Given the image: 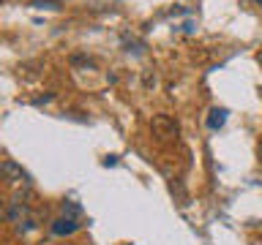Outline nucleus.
I'll use <instances>...</instances> for the list:
<instances>
[{
    "mask_svg": "<svg viewBox=\"0 0 262 245\" xmlns=\"http://www.w3.org/2000/svg\"><path fill=\"white\" fill-rule=\"evenodd\" d=\"M30 218H33V212H30V207L22 199H11L6 204V220H8V224H14V229L25 226Z\"/></svg>",
    "mask_w": 262,
    "mask_h": 245,
    "instance_id": "obj_1",
    "label": "nucleus"
},
{
    "mask_svg": "<svg viewBox=\"0 0 262 245\" xmlns=\"http://www.w3.org/2000/svg\"><path fill=\"white\" fill-rule=\"evenodd\" d=\"M0 172H3V180L8 185H19V183L25 185L28 183V172H25L16 161H11V158H6L3 163H0Z\"/></svg>",
    "mask_w": 262,
    "mask_h": 245,
    "instance_id": "obj_2",
    "label": "nucleus"
},
{
    "mask_svg": "<svg viewBox=\"0 0 262 245\" xmlns=\"http://www.w3.org/2000/svg\"><path fill=\"white\" fill-rule=\"evenodd\" d=\"M49 232H52L55 237H69L74 232H79V224H77V218L60 215V218H55L52 224H49Z\"/></svg>",
    "mask_w": 262,
    "mask_h": 245,
    "instance_id": "obj_3",
    "label": "nucleus"
},
{
    "mask_svg": "<svg viewBox=\"0 0 262 245\" xmlns=\"http://www.w3.org/2000/svg\"><path fill=\"white\" fill-rule=\"evenodd\" d=\"M153 131L161 139H169V136L178 134V122L172 117H167V114H156V117H153Z\"/></svg>",
    "mask_w": 262,
    "mask_h": 245,
    "instance_id": "obj_4",
    "label": "nucleus"
},
{
    "mask_svg": "<svg viewBox=\"0 0 262 245\" xmlns=\"http://www.w3.org/2000/svg\"><path fill=\"white\" fill-rule=\"evenodd\" d=\"M227 109H219V106H216V109H210V117H208V128L210 131H219L221 126H224V122H227Z\"/></svg>",
    "mask_w": 262,
    "mask_h": 245,
    "instance_id": "obj_5",
    "label": "nucleus"
},
{
    "mask_svg": "<svg viewBox=\"0 0 262 245\" xmlns=\"http://www.w3.org/2000/svg\"><path fill=\"white\" fill-rule=\"evenodd\" d=\"M79 204H71V202H63V215H69V218H77L79 215Z\"/></svg>",
    "mask_w": 262,
    "mask_h": 245,
    "instance_id": "obj_6",
    "label": "nucleus"
},
{
    "mask_svg": "<svg viewBox=\"0 0 262 245\" xmlns=\"http://www.w3.org/2000/svg\"><path fill=\"white\" fill-rule=\"evenodd\" d=\"M115 163H118V158H115V155H110V158L104 161V166H115Z\"/></svg>",
    "mask_w": 262,
    "mask_h": 245,
    "instance_id": "obj_7",
    "label": "nucleus"
},
{
    "mask_svg": "<svg viewBox=\"0 0 262 245\" xmlns=\"http://www.w3.org/2000/svg\"><path fill=\"white\" fill-rule=\"evenodd\" d=\"M259 158H262V142H259Z\"/></svg>",
    "mask_w": 262,
    "mask_h": 245,
    "instance_id": "obj_8",
    "label": "nucleus"
},
{
    "mask_svg": "<svg viewBox=\"0 0 262 245\" xmlns=\"http://www.w3.org/2000/svg\"><path fill=\"white\" fill-rule=\"evenodd\" d=\"M254 3H259V6H262V0H254Z\"/></svg>",
    "mask_w": 262,
    "mask_h": 245,
    "instance_id": "obj_9",
    "label": "nucleus"
},
{
    "mask_svg": "<svg viewBox=\"0 0 262 245\" xmlns=\"http://www.w3.org/2000/svg\"><path fill=\"white\" fill-rule=\"evenodd\" d=\"M259 63H262V55H259Z\"/></svg>",
    "mask_w": 262,
    "mask_h": 245,
    "instance_id": "obj_10",
    "label": "nucleus"
}]
</instances>
